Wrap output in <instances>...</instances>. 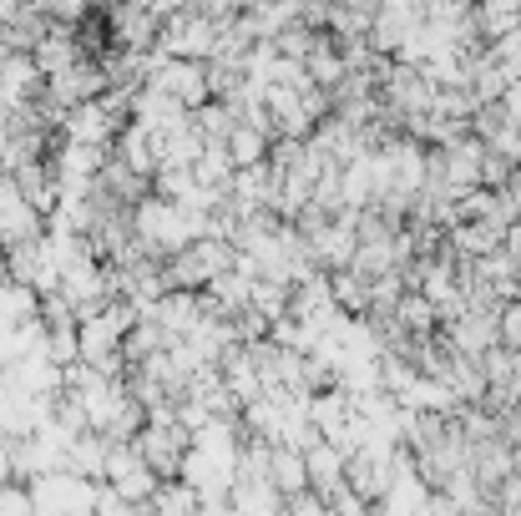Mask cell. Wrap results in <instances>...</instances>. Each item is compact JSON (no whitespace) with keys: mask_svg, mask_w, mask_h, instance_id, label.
Returning <instances> with one entry per match:
<instances>
[{"mask_svg":"<svg viewBox=\"0 0 521 516\" xmlns=\"http://www.w3.org/2000/svg\"><path fill=\"white\" fill-rule=\"evenodd\" d=\"M178 147H198V137L187 132V137H183ZM162 162H178V167H187V162H192V152H172V142H167V152H162Z\"/></svg>","mask_w":521,"mask_h":516,"instance_id":"cell-1","label":"cell"}]
</instances>
